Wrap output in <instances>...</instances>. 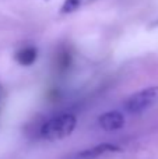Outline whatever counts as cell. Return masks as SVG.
<instances>
[{
	"mask_svg": "<svg viewBox=\"0 0 158 159\" xmlns=\"http://www.w3.org/2000/svg\"><path fill=\"white\" fill-rule=\"evenodd\" d=\"M76 124H77V119L74 115L63 113L55 116L41 127V137L49 141L62 140L74 131Z\"/></svg>",
	"mask_w": 158,
	"mask_h": 159,
	"instance_id": "6da1fadb",
	"label": "cell"
},
{
	"mask_svg": "<svg viewBox=\"0 0 158 159\" xmlns=\"http://www.w3.org/2000/svg\"><path fill=\"white\" fill-rule=\"evenodd\" d=\"M158 101V87H148L133 93L126 101L125 109L132 115H139L146 109L151 107Z\"/></svg>",
	"mask_w": 158,
	"mask_h": 159,
	"instance_id": "7a4b0ae2",
	"label": "cell"
},
{
	"mask_svg": "<svg viewBox=\"0 0 158 159\" xmlns=\"http://www.w3.org/2000/svg\"><path fill=\"white\" fill-rule=\"evenodd\" d=\"M122 149L119 148L118 145H114V144H100L97 147H92V148L84 149L81 152H77V154L72 155L69 159H97L101 155L106 154V152H119Z\"/></svg>",
	"mask_w": 158,
	"mask_h": 159,
	"instance_id": "3957f363",
	"label": "cell"
},
{
	"mask_svg": "<svg viewBox=\"0 0 158 159\" xmlns=\"http://www.w3.org/2000/svg\"><path fill=\"white\" fill-rule=\"evenodd\" d=\"M98 121H100V126L105 131H116V130H120L125 126L126 120L122 113L118 112V110H114V112L104 113Z\"/></svg>",
	"mask_w": 158,
	"mask_h": 159,
	"instance_id": "277c9868",
	"label": "cell"
},
{
	"mask_svg": "<svg viewBox=\"0 0 158 159\" xmlns=\"http://www.w3.org/2000/svg\"><path fill=\"white\" fill-rule=\"evenodd\" d=\"M36 49L34 46H27L20 49L18 52L16 53V60L18 61L21 66H31L34 61L36 60Z\"/></svg>",
	"mask_w": 158,
	"mask_h": 159,
	"instance_id": "5b68a950",
	"label": "cell"
}]
</instances>
